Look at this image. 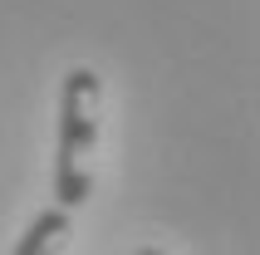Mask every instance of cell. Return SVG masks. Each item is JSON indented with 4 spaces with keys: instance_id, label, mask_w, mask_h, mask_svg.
I'll use <instances>...</instances> for the list:
<instances>
[{
    "instance_id": "cell-1",
    "label": "cell",
    "mask_w": 260,
    "mask_h": 255,
    "mask_svg": "<svg viewBox=\"0 0 260 255\" xmlns=\"http://www.w3.org/2000/svg\"><path fill=\"white\" fill-rule=\"evenodd\" d=\"M103 84L88 64H74L59 88V128H54V206L74 211L93 192V147H99Z\"/></svg>"
},
{
    "instance_id": "cell-2",
    "label": "cell",
    "mask_w": 260,
    "mask_h": 255,
    "mask_svg": "<svg viewBox=\"0 0 260 255\" xmlns=\"http://www.w3.org/2000/svg\"><path fill=\"white\" fill-rule=\"evenodd\" d=\"M69 226H74V221H69L64 206H44V211L25 226V236L15 241L10 255H59L64 241H69Z\"/></svg>"
},
{
    "instance_id": "cell-3",
    "label": "cell",
    "mask_w": 260,
    "mask_h": 255,
    "mask_svg": "<svg viewBox=\"0 0 260 255\" xmlns=\"http://www.w3.org/2000/svg\"><path fill=\"white\" fill-rule=\"evenodd\" d=\"M138 255H162V250H138Z\"/></svg>"
}]
</instances>
